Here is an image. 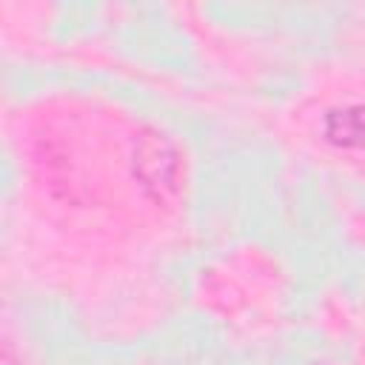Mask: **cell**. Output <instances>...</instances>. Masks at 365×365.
<instances>
[{
  "label": "cell",
  "instance_id": "obj_1",
  "mask_svg": "<svg viewBox=\"0 0 365 365\" xmlns=\"http://www.w3.org/2000/svg\"><path fill=\"white\" fill-rule=\"evenodd\" d=\"M137 171H140L143 185L157 188L160 197L174 191L177 188V174H180V163H177L174 145L157 131L145 134L140 148H137Z\"/></svg>",
  "mask_w": 365,
  "mask_h": 365
},
{
  "label": "cell",
  "instance_id": "obj_2",
  "mask_svg": "<svg viewBox=\"0 0 365 365\" xmlns=\"http://www.w3.org/2000/svg\"><path fill=\"white\" fill-rule=\"evenodd\" d=\"M322 134L339 148H365V106L331 108L322 120Z\"/></svg>",
  "mask_w": 365,
  "mask_h": 365
}]
</instances>
